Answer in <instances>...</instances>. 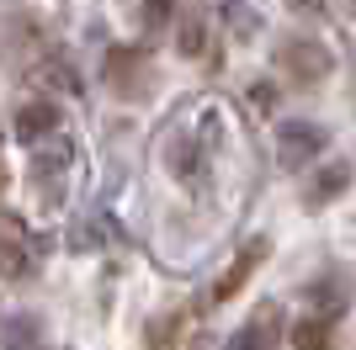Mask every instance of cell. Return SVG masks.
I'll use <instances>...</instances> for the list:
<instances>
[{"mask_svg":"<svg viewBox=\"0 0 356 350\" xmlns=\"http://www.w3.org/2000/svg\"><path fill=\"white\" fill-rule=\"evenodd\" d=\"M277 69H282L293 85H319V80L335 69V58H330L325 43H314V38H293V43L277 48Z\"/></svg>","mask_w":356,"mask_h":350,"instance_id":"6da1fadb","label":"cell"},{"mask_svg":"<svg viewBox=\"0 0 356 350\" xmlns=\"http://www.w3.org/2000/svg\"><path fill=\"white\" fill-rule=\"evenodd\" d=\"M325 154V128H314V122H282L277 133V160L282 170H303L309 160Z\"/></svg>","mask_w":356,"mask_h":350,"instance_id":"7a4b0ae2","label":"cell"},{"mask_svg":"<svg viewBox=\"0 0 356 350\" xmlns=\"http://www.w3.org/2000/svg\"><path fill=\"white\" fill-rule=\"evenodd\" d=\"M271 255V239H250V244L239 249L234 255V265H229V271H223L218 281H213V292H208V308H223V303H234V292L245 287V281L255 276V265L266 260Z\"/></svg>","mask_w":356,"mask_h":350,"instance_id":"3957f363","label":"cell"},{"mask_svg":"<svg viewBox=\"0 0 356 350\" xmlns=\"http://www.w3.org/2000/svg\"><path fill=\"white\" fill-rule=\"evenodd\" d=\"M144 80H149V58L138 48H112L106 53V85L118 96H144Z\"/></svg>","mask_w":356,"mask_h":350,"instance_id":"277c9868","label":"cell"},{"mask_svg":"<svg viewBox=\"0 0 356 350\" xmlns=\"http://www.w3.org/2000/svg\"><path fill=\"white\" fill-rule=\"evenodd\" d=\"M277 345H282V308L266 303V308H261V313H255V319L234 335V345H229V350H277Z\"/></svg>","mask_w":356,"mask_h":350,"instance_id":"5b68a950","label":"cell"},{"mask_svg":"<svg viewBox=\"0 0 356 350\" xmlns=\"http://www.w3.org/2000/svg\"><path fill=\"white\" fill-rule=\"evenodd\" d=\"M48 133H59V106L54 101H27L16 112V138H22V144H38Z\"/></svg>","mask_w":356,"mask_h":350,"instance_id":"8992f818","label":"cell"},{"mask_svg":"<svg viewBox=\"0 0 356 350\" xmlns=\"http://www.w3.org/2000/svg\"><path fill=\"white\" fill-rule=\"evenodd\" d=\"M43 345V319L38 313H11L0 329V350H38Z\"/></svg>","mask_w":356,"mask_h":350,"instance_id":"52a82bcc","label":"cell"},{"mask_svg":"<svg viewBox=\"0 0 356 350\" xmlns=\"http://www.w3.org/2000/svg\"><path fill=\"white\" fill-rule=\"evenodd\" d=\"M346 191H351V165L335 160L330 170H319V181L309 186V207H325V202H335V197H346Z\"/></svg>","mask_w":356,"mask_h":350,"instance_id":"ba28073f","label":"cell"},{"mask_svg":"<svg viewBox=\"0 0 356 350\" xmlns=\"http://www.w3.org/2000/svg\"><path fill=\"white\" fill-rule=\"evenodd\" d=\"M335 345V324L330 319H303L293 329V350H330Z\"/></svg>","mask_w":356,"mask_h":350,"instance_id":"9c48e42d","label":"cell"},{"mask_svg":"<svg viewBox=\"0 0 356 350\" xmlns=\"http://www.w3.org/2000/svg\"><path fill=\"white\" fill-rule=\"evenodd\" d=\"M202 38H208V32H202V22H197V16H186V22H181V53H202Z\"/></svg>","mask_w":356,"mask_h":350,"instance_id":"30bf717a","label":"cell"},{"mask_svg":"<svg viewBox=\"0 0 356 350\" xmlns=\"http://www.w3.org/2000/svg\"><path fill=\"white\" fill-rule=\"evenodd\" d=\"M165 16H170V0H149V11H144L149 27H165Z\"/></svg>","mask_w":356,"mask_h":350,"instance_id":"8fae6325","label":"cell"},{"mask_svg":"<svg viewBox=\"0 0 356 350\" xmlns=\"http://www.w3.org/2000/svg\"><path fill=\"white\" fill-rule=\"evenodd\" d=\"M293 6H298V11H314V0H293Z\"/></svg>","mask_w":356,"mask_h":350,"instance_id":"7c38bea8","label":"cell"},{"mask_svg":"<svg viewBox=\"0 0 356 350\" xmlns=\"http://www.w3.org/2000/svg\"><path fill=\"white\" fill-rule=\"evenodd\" d=\"M0 181H6V170H0Z\"/></svg>","mask_w":356,"mask_h":350,"instance_id":"4fadbf2b","label":"cell"}]
</instances>
